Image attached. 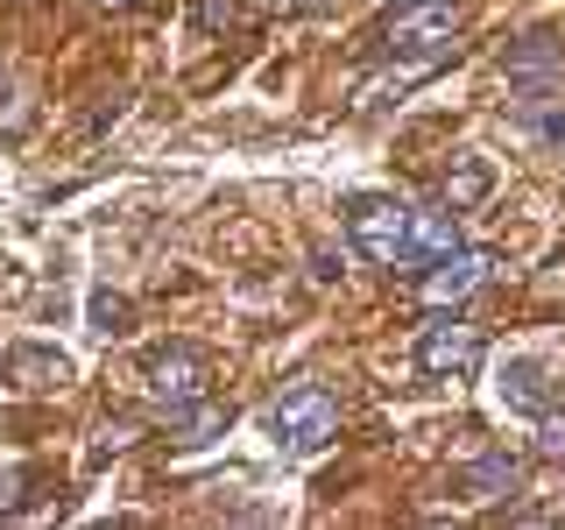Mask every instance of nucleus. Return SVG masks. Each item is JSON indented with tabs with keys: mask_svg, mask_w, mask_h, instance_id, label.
I'll return each mask as SVG.
<instances>
[{
	"mask_svg": "<svg viewBox=\"0 0 565 530\" xmlns=\"http://www.w3.org/2000/svg\"><path fill=\"white\" fill-rule=\"evenodd\" d=\"M516 481H523V467L509 453H488L481 467H467L459 474V495H516Z\"/></svg>",
	"mask_w": 565,
	"mask_h": 530,
	"instance_id": "nucleus-11",
	"label": "nucleus"
},
{
	"mask_svg": "<svg viewBox=\"0 0 565 530\" xmlns=\"http://www.w3.org/2000/svg\"><path fill=\"white\" fill-rule=\"evenodd\" d=\"M269 432H276L282 453L311 459V453H326L332 438H340V403H332L326 382H297V389H282V396H276Z\"/></svg>",
	"mask_w": 565,
	"mask_h": 530,
	"instance_id": "nucleus-2",
	"label": "nucleus"
},
{
	"mask_svg": "<svg viewBox=\"0 0 565 530\" xmlns=\"http://www.w3.org/2000/svg\"><path fill=\"white\" fill-rule=\"evenodd\" d=\"M459 247V212L452 205H411V241H403V269H431L438 255Z\"/></svg>",
	"mask_w": 565,
	"mask_h": 530,
	"instance_id": "nucleus-8",
	"label": "nucleus"
},
{
	"mask_svg": "<svg viewBox=\"0 0 565 530\" xmlns=\"http://www.w3.org/2000/svg\"><path fill=\"white\" fill-rule=\"evenodd\" d=\"M170 424L191 438V446H205L212 432H226V424H234V411H220L212 396H199V403H184V411H170Z\"/></svg>",
	"mask_w": 565,
	"mask_h": 530,
	"instance_id": "nucleus-13",
	"label": "nucleus"
},
{
	"mask_svg": "<svg viewBox=\"0 0 565 530\" xmlns=\"http://www.w3.org/2000/svg\"><path fill=\"white\" fill-rule=\"evenodd\" d=\"M481 353H488V332L473 326V318H459V311H438L431 326L417 332V368H424V375H438V382L473 375Z\"/></svg>",
	"mask_w": 565,
	"mask_h": 530,
	"instance_id": "nucleus-5",
	"label": "nucleus"
},
{
	"mask_svg": "<svg viewBox=\"0 0 565 530\" xmlns=\"http://www.w3.org/2000/svg\"><path fill=\"white\" fill-rule=\"evenodd\" d=\"M85 326H93L99 340H120V332L135 326V305L120 290H93V297H85Z\"/></svg>",
	"mask_w": 565,
	"mask_h": 530,
	"instance_id": "nucleus-12",
	"label": "nucleus"
},
{
	"mask_svg": "<svg viewBox=\"0 0 565 530\" xmlns=\"http://www.w3.org/2000/svg\"><path fill=\"white\" fill-rule=\"evenodd\" d=\"M141 389H149V403H156V411H184V403L212 396V361H205L199 347L170 340V347L141 353Z\"/></svg>",
	"mask_w": 565,
	"mask_h": 530,
	"instance_id": "nucleus-4",
	"label": "nucleus"
},
{
	"mask_svg": "<svg viewBox=\"0 0 565 530\" xmlns=\"http://www.w3.org/2000/svg\"><path fill=\"white\" fill-rule=\"evenodd\" d=\"M0 382L22 389V396H50V389L71 382V353H64V347H35V340H22V347L0 353Z\"/></svg>",
	"mask_w": 565,
	"mask_h": 530,
	"instance_id": "nucleus-7",
	"label": "nucleus"
},
{
	"mask_svg": "<svg viewBox=\"0 0 565 530\" xmlns=\"http://www.w3.org/2000/svg\"><path fill=\"white\" fill-rule=\"evenodd\" d=\"M99 8H114V14H128V8H141V0H99Z\"/></svg>",
	"mask_w": 565,
	"mask_h": 530,
	"instance_id": "nucleus-17",
	"label": "nucleus"
},
{
	"mask_svg": "<svg viewBox=\"0 0 565 530\" xmlns=\"http://www.w3.org/2000/svg\"><path fill=\"white\" fill-rule=\"evenodd\" d=\"M347 241L361 247L375 269H403V241H411V205L388 191H361L347 199Z\"/></svg>",
	"mask_w": 565,
	"mask_h": 530,
	"instance_id": "nucleus-3",
	"label": "nucleus"
},
{
	"mask_svg": "<svg viewBox=\"0 0 565 530\" xmlns=\"http://www.w3.org/2000/svg\"><path fill=\"white\" fill-rule=\"evenodd\" d=\"M537 459H565V411H537Z\"/></svg>",
	"mask_w": 565,
	"mask_h": 530,
	"instance_id": "nucleus-14",
	"label": "nucleus"
},
{
	"mask_svg": "<svg viewBox=\"0 0 565 530\" xmlns=\"http://www.w3.org/2000/svg\"><path fill=\"white\" fill-rule=\"evenodd\" d=\"M311 276L332 283V276H340V255H332V247H318V255H311Z\"/></svg>",
	"mask_w": 565,
	"mask_h": 530,
	"instance_id": "nucleus-16",
	"label": "nucleus"
},
{
	"mask_svg": "<svg viewBox=\"0 0 565 530\" xmlns=\"http://www.w3.org/2000/svg\"><path fill=\"white\" fill-rule=\"evenodd\" d=\"M452 29H459V0H396L367 29L361 50H375V57H431V50H452Z\"/></svg>",
	"mask_w": 565,
	"mask_h": 530,
	"instance_id": "nucleus-1",
	"label": "nucleus"
},
{
	"mask_svg": "<svg viewBox=\"0 0 565 530\" xmlns=\"http://www.w3.org/2000/svg\"><path fill=\"white\" fill-rule=\"evenodd\" d=\"M488 191H494V163H488V156H452V170H446V205L467 212V205H481Z\"/></svg>",
	"mask_w": 565,
	"mask_h": 530,
	"instance_id": "nucleus-10",
	"label": "nucleus"
},
{
	"mask_svg": "<svg viewBox=\"0 0 565 530\" xmlns=\"http://www.w3.org/2000/svg\"><path fill=\"white\" fill-rule=\"evenodd\" d=\"M530 135H537V141H565V106H552V114H537V106H530Z\"/></svg>",
	"mask_w": 565,
	"mask_h": 530,
	"instance_id": "nucleus-15",
	"label": "nucleus"
},
{
	"mask_svg": "<svg viewBox=\"0 0 565 530\" xmlns=\"http://www.w3.org/2000/svg\"><path fill=\"white\" fill-rule=\"evenodd\" d=\"M488 276H494L488 247H452V255H438L431 269H424V305H431V311H459Z\"/></svg>",
	"mask_w": 565,
	"mask_h": 530,
	"instance_id": "nucleus-6",
	"label": "nucleus"
},
{
	"mask_svg": "<svg viewBox=\"0 0 565 530\" xmlns=\"http://www.w3.org/2000/svg\"><path fill=\"white\" fill-rule=\"evenodd\" d=\"M494 396H502V411L537 417L544 403H552V375H544V361L516 353V361H502V375H494Z\"/></svg>",
	"mask_w": 565,
	"mask_h": 530,
	"instance_id": "nucleus-9",
	"label": "nucleus"
}]
</instances>
